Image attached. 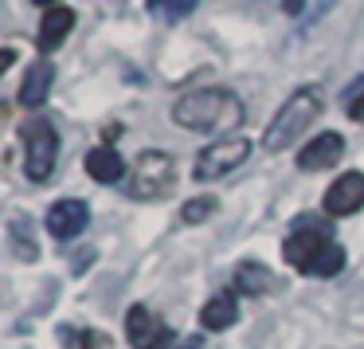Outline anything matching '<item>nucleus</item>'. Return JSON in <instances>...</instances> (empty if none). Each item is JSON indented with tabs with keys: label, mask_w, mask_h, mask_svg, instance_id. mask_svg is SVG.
Here are the masks:
<instances>
[{
	"label": "nucleus",
	"mask_w": 364,
	"mask_h": 349,
	"mask_svg": "<svg viewBox=\"0 0 364 349\" xmlns=\"http://www.w3.org/2000/svg\"><path fill=\"white\" fill-rule=\"evenodd\" d=\"M173 122L181 130H196V134H220V130L243 122V103L223 87H200L173 103Z\"/></svg>",
	"instance_id": "nucleus-1"
},
{
	"label": "nucleus",
	"mask_w": 364,
	"mask_h": 349,
	"mask_svg": "<svg viewBox=\"0 0 364 349\" xmlns=\"http://www.w3.org/2000/svg\"><path fill=\"white\" fill-rule=\"evenodd\" d=\"M282 259L294 271L314 278H333L345 271V247L329 236L325 228H294L282 239Z\"/></svg>",
	"instance_id": "nucleus-2"
},
{
	"label": "nucleus",
	"mask_w": 364,
	"mask_h": 349,
	"mask_svg": "<svg viewBox=\"0 0 364 349\" xmlns=\"http://www.w3.org/2000/svg\"><path fill=\"white\" fill-rule=\"evenodd\" d=\"M321 110H325L321 87H314V83L298 87L282 106H278L274 118H270L267 134H262V145H267L270 153H278V150H286V145H294V142H298V137L317 122V114H321Z\"/></svg>",
	"instance_id": "nucleus-3"
},
{
	"label": "nucleus",
	"mask_w": 364,
	"mask_h": 349,
	"mask_svg": "<svg viewBox=\"0 0 364 349\" xmlns=\"http://www.w3.org/2000/svg\"><path fill=\"white\" fill-rule=\"evenodd\" d=\"M176 189V165L168 153L161 150H145L137 153L134 169L126 181V197L129 200H165Z\"/></svg>",
	"instance_id": "nucleus-4"
},
{
	"label": "nucleus",
	"mask_w": 364,
	"mask_h": 349,
	"mask_svg": "<svg viewBox=\"0 0 364 349\" xmlns=\"http://www.w3.org/2000/svg\"><path fill=\"white\" fill-rule=\"evenodd\" d=\"M20 142H24V173L28 181L43 184L51 181L55 173V161H59V134L48 118H28L20 126Z\"/></svg>",
	"instance_id": "nucleus-5"
},
{
	"label": "nucleus",
	"mask_w": 364,
	"mask_h": 349,
	"mask_svg": "<svg viewBox=\"0 0 364 349\" xmlns=\"http://www.w3.org/2000/svg\"><path fill=\"white\" fill-rule=\"evenodd\" d=\"M247 157H251V142H247L243 134L220 137V142H212V145L200 150L196 165H192V177H196V181H220V177H228L231 169L243 165Z\"/></svg>",
	"instance_id": "nucleus-6"
},
{
	"label": "nucleus",
	"mask_w": 364,
	"mask_h": 349,
	"mask_svg": "<svg viewBox=\"0 0 364 349\" xmlns=\"http://www.w3.org/2000/svg\"><path fill=\"white\" fill-rule=\"evenodd\" d=\"M126 338L134 349H173L176 345V333L141 302L129 306V314H126Z\"/></svg>",
	"instance_id": "nucleus-7"
},
{
	"label": "nucleus",
	"mask_w": 364,
	"mask_h": 349,
	"mask_svg": "<svg viewBox=\"0 0 364 349\" xmlns=\"http://www.w3.org/2000/svg\"><path fill=\"white\" fill-rule=\"evenodd\" d=\"M90 224V208L87 200H55V204L48 208V216H43V228H48L51 239H59V244H71V239H79L82 231H87Z\"/></svg>",
	"instance_id": "nucleus-8"
},
{
	"label": "nucleus",
	"mask_w": 364,
	"mask_h": 349,
	"mask_svg": "<svg viewBox=\"0 0 364 349\" xmlns=\"http://www.w3.org/2000/svg\"><path fill=\"white\" fill-rule=\"evenodd\" d=\"M341 157H345V137L337 130H325V134H317L314 142H306L298 150V169L317 173V169H333Z\"/></svg>",
	"instance_id": "nucleus-9"
},
{
	"label": "nucleus",
	"mask_w": 364,
	"mask_h": 349,
	"mask_svg": "<svg viewBox=\"0 0 364 349\" xmlns=\"http://www.w3.org/2000/svg\"><path fill=\"white\" fill-rule=\"evenodd\" d=\"M364 208V173H345L337 177V181L329 184V192H325V212L329 216H353Z\"/></svg>",
	"instance_id": "nucleus-10"
},
{
	"label": "nucleus",
	"mask_w": 364,
	"mask_h": 349,
	"mask_svg": "<svg viewBox=\"0 0 364 349\" xmlns=\"http://www.w3.org/2000/svg\"><path fill=\"white\" fill-rule=\"evenodd\" d=\"M51 83H55V63L40 56L32 67H28L24 83H20V106H28V110H40V106L48 103V95H51Z\"/></svg>",
	"instance_id": "nucleus-11"
},
{
	"label": "nucleus",
	"mask_w": 364,
	"mask_h": 349,
	"mask_svg": "<svg viewBox=\"0 0 364 349\" xmlns=\"http://www.w3.org/2000/svg\"><path fill=\"white\" fill-rule=\"evenodd\" d=\"M75 28V12L67 9V4H51V9H43V20H40V51L43 59H48V51H55L59 43L71 36Z\"/></svg>",
	"instance_id": "nucleus-12"
},
{
	"label": "nucleus",
	"mask_w": 364,
	"mask_h": 349,
	"mask_svg": "<svg viewBox=\"0 0 364 349\" xmlns=\"http://www.w3.org/2000/svg\"><path fill=\"white\" fill-rule=\"evenodd\" d=\"M87 173L98 184H118V181H126V161H122V153L114 145H95L87 153Z\"/></svg>",
	"instance_id": "nucleus-13"
},
{
	"label": "nucleus",
	"mask_w": 364,
	"mask_h": 349,
	"mask_svg": "<svg viewBox=\"0 0 364 349\" xmlns=\"http://www.w3.org/2000/svg\"><path fill=\"white\" fill-rule=\"evenodd\" d=\"M239 322V294L235 291H220L204 302L200 310V325L204 330H228V325Z\"/></svg>",
	"instance_id": "nucleus-14"
},
{
	"label": "nucleus",
	"mask_w": 364,
	"mask_h": 349,
	"mask_svg": "<svg viewBox=\"0 0 364 349\" xmlns=\"http://www.w3.org/2000/svg\"><path fill=\"white\" fill-rule=\"evenodd\" d=\"M262 291H274V275H270L262 263H239L235 271V294H262Z\"/></svg>",
	"instance_id": "nucleus-15"
},
{
	"label": "nucleus",
	"mask_w": 364,
	"mask_h": 349,
	"mask_svg": "<svg viewBox=\"0 0 364 349\" xmlns=\"http://www.w3.org/2000/svg\"><path fill=\"white\" fill-rule=\"evenodd\" d=\"M59 338L67 349H110V338L98 330H71V325H59Z\"/></svg>",
	"instance_id": "nucleus-16"
},
{
	"label": "nucleus",
	"mask_w": 364,
	"mask_h": 349,
	"mask_svg": "<svg viewBox=\"0 0 364 349\" xmlns=\"http://www.w3.org/2000/svg\"><path fill=\"white\" fill-rule=\"evenodd\" d=\"M215 208H220V200H215V197H192L188 204L181 208V220L184 224H204V220H212V216H215Z\"/></svg>",
	"instance_id": "nucleus-17"
},
{
	"label": "nucleus",
	"mask_w": 364,
	"mask_h": 349,
	"mask_svg": "<svg viewBox=\"0 0 364 349\" xmlns=\"http://www.w3.org/2000/svg\"><path fill=\"white\" fill-rule=\"evenodd\" d=\"M341 98H345L348 118L364 126V75H360V79H353V87H345V95H341Z\"/></svg>",
	"instance_id": "nucleus-18"
},
{
	"label": "nucleus",
	"mask_w": 364,
	"mask_h": 349,
	"mask_svg": "<svg viewBox=\"0 0 364 349\" xmlns=\"http://www.w3.org/2000/svg\"><path fill=\"white\" fill-rule=\"evenodd\" d=\"M12 244H16V251L24 255V259H36V244H32V224H28V216H16V224H12Z\"/></svg>",
	"instance_id": "nucleus-19"
},
{
	"label": "nucleus",
	"mask_w": 364,
	"mask_h": 349,
	"mask_svg": "<svg viewBox=\"0 0 364 349\" xmlns=\"http://www.w3.org/2000/svg\"><path fill=\"white\" fill-rule=\"evenodd\" d=\"M149 12H157V16H165V20H188L192 12H196V0H173V4H161V0H153Z\"/></svg>",
	"instance_id": "nucleus-20"
},
{
	"label": "nucleus",
	"mask_w": 364,
	"mask_h": 349,
	"mask_svg": "<svg viewBox=\"0 0 364 349\" xmlns=\"http://www.w3.org/2000/svg\"><path fill=\"white\" fill-rule=\"evenodd\" d=\"M282 9L290 12V16H306V24H314V16H325L329 4H301V0H286Z\"/></svg>",
	"instance_id": "nucleus-21"
},
{
	"label": "nucleus",
	"mask_w": 364,
	"mask_h": 349,
	"mask_svg": "<svg viewBox=\"0 0 364 349\" xmlns=\"http://www.w3.org/2000/svg\"><path fill=\"white\" fill-rule=\"evenodd\" d=\"M200 345H204V333H188V338H181L173 349H200Z\"/></svg>",
	"instance_id": "nucleus-22"
},
{
	"label": "nucleus",
	"mask_w": 364,
	"mask_h": 349,
	"mask_svg": "<svg viewBox=\"0 0 364 349\" xmlns=\"http://www.w3.org/2000/svg\"><path fill=\"white\" fill-rule=\"evenodd\" d=\"M12 63H16V51H12V48H0V75L9 71Z\"/></svg>",
	"instance_id": "nucleus-23"
}]
</instances>
